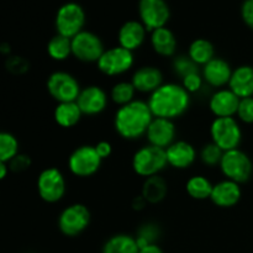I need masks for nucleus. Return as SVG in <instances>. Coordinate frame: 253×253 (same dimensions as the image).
Here are the masks:
<instances>
[{"label": "nucleus", "instance_id": "nucleus-1", "mask_svg": "<svg viewBox=\"0 0 253 253\" xmlns=\"http://www.w3.org/2000/svg\"><path fill=\"white\" fill-rule=\"evenodd\" d=\"M192 103V95L180 83L167 82L148 95L147 104L155 118L173 120L184 115Z\"/></svg>", "mask_w": 253, "mask_h": 253}, {"label": "nucleus", "instance_id": "nucleus-2", "mask_svg": "<svg viewBox=\"0 0 253 253\" xmlns=\"http://www.w3.org/2000/svg\"><path fill=\"white\" fill-rule=\"evenodd\" d=\"M153 118L155 116L148 106L147 100L135 99L131 103L118 108L114 115V128L124 140H140L146 136Z\"/></svg>", "mask_w": 253, "mask_h": 253}, {"label": "nucleus", "instance_id": "nucleus-3", "mask_svg": "<svg viewBox=\"0 0 253 253\" xmlns=\"http://www.w3.org/2000/svg\"><path fill=\"white\" fill-rule=\"evenodd\" d=\"M167 157L166 150L155 147L151 145H145L138 148L132 156L131 167L133 172L142 178H150L158 175L167 168Z\"/></svg>", "mask_w": 253, "mask_h": 253}, {"label": "nucleus", "instance_id": "nucleus-4", "mask_svg": "<svg viewBox=\"0 0 253 253\" xmlns=\"http://www.w3.org/2000/svg\"><path fill=\"white\" fill-rule=\"evenodd\" d=\"M219 168L226 179L234 180L239 184L249 182L253 174L252 160L240 148L224 152Z\"/></svg>", "mask_w": 253, "mask_h": 253}, {"label": "nucleus", "instance_id": "nucleus-5", "mask_svg": "<svg viewBox=\"0 0 253 253\" xmlns=\"http://www.w3.org/2000/svg\"><path fill=\"white\" fill-rule=\"evenodd\" d=\"M211 142L224 152L240 148L242 142V127L236 118H215L210 125Z\"/></svg>", "mask_w": 253, "mask_h": 253}, {"label": "nucleus", "instance_id": "nucleus-6", "mask_svg": "<svg viewBox=\"0 0 253 253\" xmlns=\"http://www.w3.org/2000/svg\"><path fill=\"white\" fill-rule=\"evenodd\" d=\"M95 64L98 71L104 76L120 77L132 69L135 64V54L118 44L105 49Z\"/></svg>", "mask_w": 253, "mask_h": 253}, {"label": "nucleus", "instance_id": "nucleus-7", "mask_svg": "<svg viewBox=\"0 0 253 253\" xmlns=\"http://www.w3.org/2000/svg\"><path fill=\"white\" fill-rule=\"evenodd\" d=\"M91 214L88 207L74 203L64 208L58 215V229L64 236L77 237L83 234L90 225Z\"/></svg>", "mask_w": 253, "mask_h": 253}, {"label": "nucleus", "instance_id": "nucleus-8", "mask_svg": "<svg viewBox=\"0 0 253 253\" xmlns=\"http://www.w3.org/2000/svg\"><path fill=\"white\" fill-rule=\"evenodd\" d=\"M47 91L57 103L77 101L82 90L81 83L72 73L66 71H56L47 78Z\"/></svg>", "mask_w": 253, "mask_h": 253}, {"label": "nucleus", "instance_id": "nucleus-9", "mask_svg": "<svg viewBox=\"0 0 253 253\" xmlns=\"http://www.w3.org/2000/svg\"><path fill=\"white\" fill-rule=\"evenodd\" d=\"M68 169L78 178L93 177L103 165V160L91 145H82L72 151L68 157Z\"/></svg>", "mask_w": 253, "mask_h": 253}, {"label": "nucleus", "instance_id": "nucleus-10", "mask_svg": "<svg viewBox=\"0 0 253 253\" xmlns=\"http://www.w3.org/2000/svg\"><path fill=\"white\" fill-rule=\"evenodd\" d=\"M37 192L47 204L59 203L67 193L66 177L58 168H44L37 178Z\"/></svg>", "mask_w": 253, "mask_h": 253}, {"label": "nucleus", "instance_id": "nucleus-11", "mask_svg": "<svg viewBox=\"0 0 253 253\" xmlns=\"http://www.w3.org/2000/svg\"><path fill=\"white\" fill-rule=\"evenodd\" d=\"M105 51L100 37L83 30L72 39V56L82 63H96Z\"/></svg>", "mask_w": 253, "mask_h": 253}, {"label": "nucleus", "instance_id": "nucleus-12", "mask_svg": "<svg viewBox=\"0 0 253 253\" xmlns=\"http://www.w3.org/2000/svg\"><path fill=\"white\" fill-rule=\"evenodd\" d=\"M57 34L73 39L83 31L85 25V12L77 2H66L58 9L54 20Z\"/></svg>", "mask_w": 253, "mask_h": 253}, {"label": "nucleus", "instance_id": "nucleus-13", "mask_svg": "<svg viewBox=\"0 0 253 253\" xmlns=\"http://www.w3.org/2000/svg\"><path fill=\"white\" fill-rule=\"evenodd\" d=\"M138 15L146 30L152 32L167 25L170 11L165 0H140Z\"/></svg>", "mask_w": 253, "mask_h": 253}, {"label": "nucleus", "instance_id": "nucleus-14", "mask_svg": "<svg viewBox=\"0 0 253 253\" xmlns=\"http://www.w3.org/2000/svg\"><path fill=\"white\" fill-rule=\"evenodd\" d=\"M109 94L100 85L91 84L82 88L77 104L85 116H96L106 110L109 105Z\"/></svg>", "mask_w": 253, "mask_h": 253}, {"label": "nucleus", "instance_id": "nucleus-15", "mask_svg": "<svg viewBox=\"0 0 253 253\" xmlns=\"http://www.w3.org/2000/svg\"><path fill=\"white\" fill-rule=\"evenodd\" d=\"M145 137L148 145L166 150L174 141H177L175 140L177 127H175L174 121L162 118H153Z\"/></svg>", "mask_w": 253, "mask_h": 253}, {"label": "nucleus", "instance_id": "nucleus-16", "mask_svg": "<svg viewBox=\"0 0 253 253\" xmlns=\"http://www.w3.org/2000/svg\"><path fill=\"white\" fill-rule=\"evenodd\" d=\"M232 71L234 69H232L231 64L221 57H214L211 61L208 62L200 69L205 84L215 88L216 90L226 88L229 85Z\"/></svg>", "mask_w": 253, "mask_h": 253}, {"label": "nucleus", "instance_id": "nucleus-17", "mask_svg": "<svg viewBox=\"0 0 253 253\" xmlns=\"http://www.w3.org/2000/svg\"><path fill=\"white\" fill-rule=\"evenodd\" d=\"M166 157L169 167L184 170L194 165L198 158V151L188 141L177 140L166 148Z\"/></svg>", "mask_w": 253, "mask_h": 253}, {"label": "nucleus", "instance_id": "nucleus-18", "mask_svg": "<svg viewBox=\"0 0 253 253\" xmlns=\"http://www.w3.org/2000/svg\"><path fill=\"white\" fill-rule=\"evenodd\" d=\"M242 198L241 184L230 179H222L215 183L212 187L210 200L212 204L221 209H230L236 207Z\"/></svg>", "mask_w": 253, "mask_h": 253}, {"label": "nucleus", "instance_id": "nucleus-19", "mask_svg": "<svg viewBox=\"0 0 253 253\" xmlns=\"http://www.w3.org/2000/svg\"><path fill=\"white\" fill-rule=\"evenodd\" d=\"M240 100L229 88L217 89L209 99V110L215 118H236Z\"/></svg>", "mask_w": 253, "mask_h": 253}, {"label": "nucleus", "instance_id": "nucleus-20", "mask_svg": "<svg viewBox=\"0 0 253 253\" xmlns=\"http://www.w3.org/2000/svg\"><path fill=\"white\" fill-rule=\"evenodd\" d=\"M131 83L135 86L136 91L141 94H152L157 90L165 81H163V73L158 67L156 66H142L138 67L133 72L131 77Z\"/></svg>", "mask_w": 253, "mask_h": 253}, {"label": "nucleus", "instance_id": "nucleus-21", "mask_svg": "<svg viewBox=\"0 0 253 253\" xmlns=\"http://www.w3.org/2000/svg\"><path fill=\"white\" fill-rule=\"evenodd\" d=\"M147 32L148 31L141 21H137V20L126 21L119 29V46L124 47V48L135 53V51L140 49L143 46V43H145Z\"/></svg>", "mask_w": 253, "mask_h": 253}, {"label": "nucleus", "instance_id": "nucleus-22", "mask_svg": "<svg viewBox=\"0 0 253 253\" xmlns=\"http://www.w3.org/2000/svg\"><path fill=\"white\" fill-rule=\"evenodd\" d=\"M150 43L155 53L165 58H173L177 53V37L167 26L153 30L150 36Z\"/></svg>", "mask_w": 253, "mask_h": 253}, {"label": "nucleus", "instance_id": "nucleus-23", "mask_svg": "<svg viewBox=\"0 0 253 253\" xmlns=\"http://www.w3.org/2000/svg\"><path fill=\"white\" fill-rule=\"evenodd\" d=\"M227 88L240 99L253 96V66L242 64L232 71Z\"/></svg>", "mask_w": 253, "mask_h": 253}, {"label": "nucleus", "instance_id": "nucleus-24", "mask_svg": "<svg viewBox=\"0 0 253 253\" xmlns=\"http://www.w3.org/2000/svg\"><path fill=\"white\" fill-rule=\"evenodd\" d=\"M83 113L79 109L77 101L57 103L53 110L54 123L62 128H72L81 123Z\"/></svg>", "mask_w": 253, "mask_h": 253}, {"label": "nucleus", "instance_id": "nucleus-25", "mask_svg": "<svg viewBox=\"0 0 253 253\" xmlns=\"http://www.w3.org/2000/svg\"><path fill=\"white\" fill-rule=\"evenodd\" d=\"M168 194L167 180L162 175H153L146 178L141 189V195L147 204H160Z\"/></svg>", "mask_w": 253, "mask_h": 253}, {"label": "nucleus", "instance_id": "nucleus-26", "mask_svg": "<svg viewBox=\"0 0 253 253\" xmlns=\"http://www.w3.org/2000/svg\"><path fill=\"white\" fill-rule=\"evenodd\" d=\"M137 241L135 236L127 234H116L109 237L103 245L101 253H138Z\"/></svg>", "mask_w": 253, "mask_h": 253}, {"label": "nucleus", "instance_id": "nucleus-27", "mask_svg": "<svg viewBox=\"0 0 253 253\" xmlns=\"http://www.w3.org/2000/svg\"><path fill=\"white\" fill-rule=\"evenodd\" d=\"M188 57L197 64L198 67H203L211 61L215 56V47L209 40L197 39L188 47Z\"/></svg>", "mask_w": 253, "mask_h": 253}, {"label": "nucleus", "instance_id": "nucleus-28", "mask_svg": "<svg viewBox=\"0 0 253 253\" xmlns=\"http://www.w3.org/2000/svg\"><path fill=\"white\" fill-rule=\"evenodd\" d=\"M212 184L209 178L202 174L192 175L185 183V192L192 199L202 202V200L210 199L212 192Z\"/></svg>", "mask_w": 253, "mask_h": 253}, {"label": "nucleus", "instance_id": "nucleus-29", "mask_svg": "<svg viewBox=\"0 0 253 253\" xmlns=\"http://www.w3.org/2000/svg\"><path fill=\"white\" fill-rule=\"evenodd\" d=\"M47 54L52 61H67L72 56V39L56 34L47 43Z\"/></svg>", "mask_w": 253, "mask_h": 253}, {"label": "nucleus", "instance_id": "nucleus-30", "mask_svg": "<svg viewBox=\"0 0 253 253\" xmlns=\"http://www.w3.org/2000/svg\"><path fill=\"white\" fill-rule=\"evenodd\" d=\"M136 93L137 91H136L131 81H120L111 86L109 98L114 104H116L120 108V106H124L135 100Z\"/></svg>", "mask_w": 253, "mask_h": 253}, {"label": "nucleus", "instance_id": "nucleus-31", "mask_svg": "<svg viewBox=\"0 0 253 253\" xmlns=\"http://www.w3.org/2000/svg\"><path fill=\"white\" fill-rule=\"evenodd\" d=\"M222 155H224V151L219 147V146L215 145L214 142H208L205 143L202 147L200 152L198 153V157L200 158L202 163L207 167L214 168L219 167L220 162H221Z\"/></svg>", "mask_w": 253, "mask_h": 253}, {"label": "nucleus", "instance_id": "nucleus-32", "mask_svg": "<svg viewBox=\"0 0 253 253\" xmlns=\"http://www.w3.org/2000/svg\"><path fill=\"white\" fill-rule=\"evenodd\" d=\"M19 155V142L16 137L9 132H0V161L10 162Z\"/></svg>", "mask_w": 253, "mask_h": 253}, {"label": "nucleus", "instance_id": "nucleus-33", "mask_svg": "<svg viewBox=\"0 0 253 253\" xmlns=\"http://www.w3.org/2000/svg\"><path fill=\"white\" fill-rule=\"evenodd\" d=\"M172 69L180 79H183L188 74L200 71L199 67L188 57V54H179V56L173 57Z\"/></svg>", "mask_w": 253, "mask_h": 253}, {"label": "nucleus", "instance_id": "nucleus-34", "mask_svg": "<svg viewBox=\"0 0 253 253\" xmlns=\"http://www.w3.org/2000/svg\"><path fill=\"white\" fill-rule=\"evenodd\" d=\"M158 235H160V229H158L157 225L155 224H145L137 232V236L136 237V241L140 249L147 246V245L156 244V240L158 239Z\"/></svg>", "mask_w": 253, "mask_h": 253}, {"label": "nucleus", "instance_id": "nucleus-35", "mask_svg": "<svg viewBox=\"0 0 253 253\" xmlns=\"http://www.w3.org/2000/svg\"><path fill=\"white\" fill-rule=\"evenodd\" d=\"M180 81H182L180 82V84L183 85V88H184L190 95L195 93H199L205 84L204 79H203V76H202V72L200 71L188 74V76H185L184 78L180 79Z\"/></svg>", "mask_w": 253, "mask_h": 253}, {"label": "nucleus", "instance_id": "nucleus-36", "mask_svg": "<svg viewBox=\"0 0 253 253\" xmlns=\"http://www.w3.org/2000/svg\"><path fill=\"white\" fill-rule=\"evenodd\" d=\"M236 118L240 123L252 125L253 124V96L240 100Z\"/></svg>", "mask_w": 253, "mask_h": 253}, {"label": "nucleus", "instance_id": "nucleus-37", "mask_svg": "<svg viewBox=\"0 0 253 253\" xmlns=\"http://www.w3.org/2000/svg\"><path fill=\"white\" fill-rule=\"evenodd\" d=\"M9 163L11 170H14V172H24L31 166V158L27 155H16Z\"/></svg>", "mask_w": 253, "mask_h": 253}, {"label": "nucleus", "instance_id": "nucleus-38", "mask_svg": "<svg viewBox=\"0 0 253 253\" xmlns=\"http://www.w3.org/2000/svg\"><path fill=\"white\" fill-rule=\"evenodd\" d=\"M241 17L245 24L253 30V0H245L241 6Z\"/></svg>", "mask_w": 253, "mask_h": 253}, {"label": "nucleus", "instance_id": "nucleus-39", "mask_svg": "<svg viewBox=\"0 0 253 253\" xmlns=\"http://www.w3.org/2000/svg\"><path fill=\"white\" fill-rule=\"evenodd\" d=\"M94 147H95L96 152H98V155L100 156V158L103 161L110 157L111 153H113V146H111V143L109 141H99L96 145H94Z\"/></svg>", "mask_w": 253, "mask_h": 253}, {"label": "nucleus", "instance_id": "nucleus-40", "mask_svg": "<svg viewBox=\"0 0 253 253\" xmlns=\"http://www.w3.org/2000/svg\"><path fill=\"white\" fill-rule=\"evenodd\" d=\"M9 67L12 71L16 72V73H24V72H26L27 68H29V64H27V62L25 61V59L15 57V58H12L11 61H10Z\"/></svg>", "mask_w": 253, "mask_h": 253}, {"label": "nucleus", "instance_id": "nucleus-41", "mask_svg": "<svg viewBox=\"0 0 253 253\" xmlns=\"http://www.w3.org/2000/svg\"><path fill=\"white\" fill-rule=\"evenodd\" d=\"M146 205H147V202H146V200L143 199L142 195L140 194V195H137V197L133 198L131 207H132V209L136 210V211H141V210L145 209Z\"/></svg>", "mask_w": 253, "mask_h": 253}, {"label": "nucleus", "instance_id": "nucleus-42", "mask_svg": "<svg viewBox=\"0 0 253 253\" xmlns=\"http://www.w3.org/2000/svg\"><path fill=\"white\" fill-rule=\"evenodd\" d=\"M138 253H165V252H163V250L161 249L157 244H152L140 249V252Z\"/></svg>", "mask_w": 253, "mask_h": 253}, {"label": "nucleus", "instance_id": "nucleus-43", "mask_svg": "<svg viewBox=\"0 0 253 253\" xmlns=\"http://www.w3.org/2000/svg\"><path fill=\"white\" fill-rule=\"evenodd\" d=\"M7 172H9V167L6 166V163L0 161V180H2L6 177Z\"/></svg>", "mask_w": 253, "mask_h": 253}]
</instances>
